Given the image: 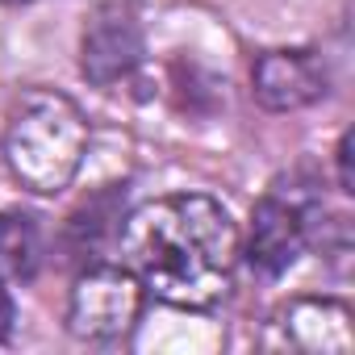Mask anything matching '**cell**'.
<instances>
[{
    "label": "cell",
    "mask_w": 355,
    "mask_h": 355,
    "mask_svg": "<svg viewBox=\"0 0 355 355\" xmlns=\"http://www.w3.org/2000/svg\"><path fill=\"white\" fill-rule=\"evenodd\" d=\"M121 263L175 309H214L234 280L239 226L230 209L201 193L138 205L117 230Z\"/></svg>",
    "instance_id": "6da1fadb"
},
{
    "label": "cell",
    "mask_w": 355,
    "mask_h": 355,
    "mask_svg": "<svg viewBox=\"0 0 355 355\" xmlns=\"http://www.w3.org/2000/svg\"><path fill=\"white\" fill-rule=\"evenodd\" d=\"M88 155V121L80 105L55 88L26 92L5 130V163L21 189L38 197L63 193Z\"/></svg>",
    "instance_id": "7a4b0ae2"
},
{
    "label": "cell",
    "mask_w": 355,
    "mask_h": 355,
    "mask_svg": "<svg viewBox=\"0 0 355 355\" xmlns=\"http://www.w3.org/2000/svg\"><path fill=\"white\" fill-rule=\"evenodd\" d=\"M142 280L125 263H96L88 268L67 301V330L80 343H117L134 330L142 313Z\"/></svg>",
    "instance_id": "3957f363"
},
{
    "label": "cell",
    "mask_w": 355,
    "mask_h": 355,
    "mask_svg": "<svg viewBox=\"0 0 355 355\" xmlns=\"http://www.w3.org/2000/svg\"><path fill=\"white\" fill-rule=\"evenodd\" d=\"M263 343L276 347V351L351 355V347H355L351 309L334 297H293L288 305L276 309Z\"/></svg>",
    "instance_id": "277c9868"
},
{
    "label": "cell",
    "mask_w": 355,
    "mask_h": 355,
    "mask_svg": "<svg viewBox=\"0 0 355 355\" xmlns=\"http://www.w3.org/2000/svg\"><path fill=\"white\" fill-rule=\"evenodd\" d=\"M313 209L301 201V197H284V193H268L255 214H251V234H247V263L259 272V276H284L297 255L305 251L309 243V222Z\"/></svg>",
    "instance_id": "5b68a950"
},
{
    "label": "cell",
    "mask_w": 355,
    "mask_h": 355,
    "mask_svg": "<svg viewBox=\"0 0 355 355\" xmlns=\"http://www.w3.org/2000/svg\"><path fill=\"white\" fill-rule=\"evenodd\" d=\"M142 63V26L125 0H105L92 13L84 42H80V67L96 88H109L125 80Z\"/></svg>",
    "instance_id": "8992f818"
},
{
    "label": "cell",
    "mask_w": 355,
    "mask_h": 355,
    "mask_svg": "<svg viewBox=\"0 0 355 355\" xmlns=\"http://www.w3.org/2000/svg\"><path fill=\"white\" fill-rule=\"evenodd\" d=\"M255 101L272 113H293L326 92V67L309 51H268L255 63Z\"/></svg>",
    "instance_id": "52a82bcc"
},
{
    "label": "cell",
    "mask_w": 355,
    "mask_h": 355,
    "mask_svg": "<svg viewBox=\"0 0 355 355\" xmlns=\"http://www.w3.org/2000/svg\"><path fill=\"white\" fill-rule=\"evenodd\" d=\"M42 263V234L26 214H0V280H30Z\"/></svg>",
    "instance_id": "ba28073f"
},
{
    "label": "cell",
    "mask_w": 355,
    "mask_h": 355,
    "mask_svg": "<svg viewBox=\"0 0 355 355\" xmlns=\"http://www.w3.org/2000/svg\"><path fill=\"white\" fill-rule=\"evenodd\" d=\"M351 146H355V134L347 130L343 138H338V150H334V159H338V189L351 197L355 193V175H351Z\"/></svg>",
    "instance_id": "9c48e42d"
},
{
    "label": "cell",
    "mask_w": 355,
    "mask_h": 355,
    "mask_svg": "<svg viewBox=\"0 0 355 355\" xmlns=\"http://www.w3.org/2000/svg\"><path fill=\"white\" fill-rule=\"evenodd\" d=\"M9 330H13V297H9L5 280H0V343L9 338Z\"/></svg>",
    "instance_id": "30bf717a"
},
{
    "label": "cell",
    "mask_w": 355,
    "mask_h": 355,
    "mask_svg": "<svg viewBox=\"0 0 355 355\" xmlns=\"http://www.w3.org/2000/svg\"><path fill=\"white\" fill-rule=\"evenodd\" d=\"M0 5H34V0H0Z\"/></svg>",
    "instance_id": "8fae6325"
}]
</instances>
